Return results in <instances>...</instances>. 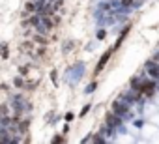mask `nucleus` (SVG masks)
<instances>
[{"label":"nucleus","instance_id":"nucleus-1","mask_svg":"<svg viewBox=\"0 0 159 144\" xmlns=\"http://www.w3.org/2000/svg\"><path fill=\"white\" fill-rule=\"evenodd\" d=\"M155 88H157V84H155V81H144V83H140V86L137 88L142 96H146V97H152L153 94H155Z\"/></svg>","mask_w":159,"mask_h":144},{"label":"nucleus","instance_id":"nucleus-2","mask_svg":"<svg viewBox=\"0 0 159 144\" xmlns=\"http://www.w3.org/2000/svg\"><path fill=\"white\" fill-rule=\"evenodd\" d=\"M112 51H114V47L103 52V56H101V60L98 62V65H96V69H94V75H99V73H101V69L105 67V64H107V62L111 60V54H112Z\"/></svg>","mask_w":159,"mask_h":144},{"label":"nucleus","instance_id":"nucleus-3","mask_svg":"<svg viewBox=\"0 0 159 144\" xmlns=\"http://www.w3.org/2000/svg\"><path fill=\"white\" fill-rule=\"evenodd\" d=\"M146 69H148L150 77L159 79V65H157V62H155V60H148V62H146Z\"/></svg>","mask_w":159,"mask_h":144},{"label":"nucleus","instance_id":"nucleus-4","mask_svg":"<svg viewBox=\"0 0 159 144\" xmlns=\"http://www.w3.org/2000/svg\"><path fill=\"white\" fill-rule=\"evenodd\" d=\"M30 124H32V118L19 120V124H17V133H21V135H28V127H30Z\"/></svg>","mask_w":159,"mask_h":144},{"label":"nucleus","instance_id":"nucleus-5","mask_svg":"<svg viewBox=\"0 0 159 144\" xmlns=\"http://www.w3.org/2000/svg\"><path fill=\"white\" fill-rule=\"evenodd\" d=\"M112 112H116L118 116H125V114L129 112V109H127V105H124V103H120V101H114V103H112Z\"/></svg>","mask_w":159,"mask_h":144},{"label":"nucleus","instance_id":"nucleus-6","mask_svg":"<svg viewBox=\"0 0 159 144\" xmlns=\"http://www.w3.org/2000/svg\"><path fill=\"white\" fill-rule=\"evenodd\" d=\"M34 47H36V43H34L32 39H25V41L19 45V51H21V52H26V54H32Z\"/></svg>","mask_w":159,"mask_h":144},{"label":"nucleus","instance_id":"nucleus-7","mask_svg":"<svg viewBox=\"0 0 159 144\" xmlns=\"http://www.w3.org/2000/svg\"><path fill=\"white\" fill-rule=\"evenodd\" d=\"M105 118H107V124H109L111 127H116V125L122 122V116H118L116 112H107V116H105Z\"/></svg>","mask_w":159,"mask_h":144},{"label":"nucleus","instance_id":"nucleus-8","mask_svg":"<svg viewBox=\"0 0 159 144\" xmlns=\"http://www.w3.org/2000/svg\"><path fill=\"white\" fill-rule=\"evenodd\" d=\"M32 41H34L36 45H41V47H47V45H49V39L45 38V34L39 36V32H36V34L32 36Z\"/></svg>","mask_w":159,"mask_h":144},{"label":"nucleus","instance_id":"nucleus-9","mask_svg":"<svg viewBox=\"0 0 159 144\" xmlns=\"http://www.w3.org/2000/svg\"><path fill=\"white\" fill-rule=\"evenodd\" d=\"M0 58L10 60V45L8 43H0Z\"/></svg>","mask_w":159,"mask_h":144},{"label":"nucleus","instance_id":"nucleus-10","mask_svg":"<svg viewBox=\"0 0 159 144\" xmlns=\"http://www.w3.org/2000/svg\"><path fill=\"white\" fill-rule=\"evenodd\" d=\"M13 84H15L17 88H25L26 81H25V77H23V75H19V77H15V79H13Z\"/></svg>","mask_w":159,"mask_h":144},{"label":"nucleus","instance_id":"nucleus-11","mask_svg":"<svg viewBox=\"0 0 159 144\" xmlns=\"http://www.w3.org/2000/svg\"><path fill=\"white\" fill-rule=\"evenodd\" d=\"M30 67H32V64H28V65H19V75H23V77L26 79V75H28Z\"/></svg>","mask_w":159,"mask_h":144},{"label":"nucleus","instance_id":"nucleus-12","mask_svg":"<svg viewBox=\"0 0 159 144\" xmlns=\"http://www.w3.org/2000/svg\"><path fill=\"white\" fill-rule=\"evenodd\" d=\"M8 114H10V109H8L6 103H2V105H0V120H2L4 116H8Z\"/></svg>","mask_w":159,"mask_h":144},{"label":"nucleus","instance_id":"nucleus-13","mask_svg":"<svg viewBox=\"0 0 159 144\" xmlns=\"http://www.w3.org/2000/svg\"><path fill=\"white\" fill-rule=\"evenodd\" d=\"M64 140H66L64 133H62V135H54V137L51 138V142H52V144H60V142H64Z\"/></svg>","mask_w":159,"mask_h":144},{"label":"nucleus","instance_id":"nucleus-14","mask_svg":"<svg viewBox=\"0 0 159 144\" xmlns=\"http://www.w3.org/2000/svg\"><path fill=\"white\" fill-rule=\"evenodd\" d=\"M90 109H92V105H90V103H88V105H84V107L81 109V114H79V116H81V118H84V116L90 112Z\"/></svg>","mask_w":159,"mask_h":144},{"label":"nucleus","instance_id":"nucleus-15","mask_svg":"<svg viewBox=\"0 0 159 144\" xmlns=\"http://www.w3.org/2000/svg\"><path fill=\"white\" fill-rule=\"evenodd\" d=\"M51 81H52V84H54V86L58 84V71H56V69H52V71H51Z\"/></svg>","mask_w":159,"mask_h":144},{"label":"nucleus","instance_id":"nucleus-16","mask_svg":"<svg viewBox=\"0 0 159 144\" xmlns=\"http://www.w3.org/2000/svg\"><path fill=\"white\" fill-rule=\"evenodd\" d=\"M96 86H98V83H90V84L86 86V90H84V92H86V94H92V92L96 90Z\"/></svg>","mask_w":159,"mask_h":144},{"label":"nucleus","instance_id":"nucleus-17","mask_svg":"<svg viewBox=\"0 0 159 144\" xmlns=\"http://www.w3.org/2000/svg\"><path fill=\"white\" fill-rule=\"evenodd\" d=\"M64 120H66V122L69 124V122H73V120H75V114H73V112H66V116H64Z\"/></svg>","mask_w":159,"mask_h":144},{"label":"nucleus","instance_id":"nucleus-18","mask_svg":"<svg viewBox=\"0 0 159 144\" xmlns=\"http://www.w3.org/2000/svg\"><path fill=\"white\" fill-rule=\"evenodd\" d=\"M133 4H135L133 0H122V6H124V8H131Z\"/></svg>","mask_w":159,"mask_h":144},{"label":"nucleus","instance_id":"nucleus-19","mask_svg":"<svg viewBox=\"0 0 159 144\" xmlns=\"http://www.w3.org/2000/svg\"><path fill=\"white\" fill-rule=\"evenodd\" d=\"M92 140H94V142H105V138H103L101 135H96V137H92Z\"/></svg>","mask_w":159,"mask_h":144},{"label":"nucleus","instance_id":"nucleus-20","mask_svg":"<svg viewBox=\"0 0 159 144\" xmlns=\"http://www.w3.org/2000/svg\"><path fill=\"white\" fill-rule=\"evenodd\" d=\"M23 36H25V38H32L34 34H32V30L28 28V30H25V32H23Z\"/></svg>","mask_w":159,"mask_h":144},{"label":"nucleus","instance_id":"nucleus-21","mask_svg":"<svg viewBox=\"0 0 159 144\" xmlns=\"http://www.w3.org/2000/svg\"><path fill=\"white\" fill-rule=\"evenodd\" d=\"M105 36H107V32H105V30H99V32H98V39H103Z\"/></svg>","mask_w":159,"mask_h":144},{"label":"nucleus","instance_id":"nucleus-22","mask_svg":"<svg viewBox=\"0 0 159 144\" xmlns=\"http://www.w3.org/2000/svg\"><path fill=\"white\" fill-rule=\"evenodd\" d=\"M0 88H2L4 92H8V84H6V83H2V84H0Z\"/></svg>","mask_w":159,"mask_h":144},{"label":"nucleus","instance_id":"nucleus-23","mask_svg":"<svg viewBox=\"0 0 159 144\" xmlns=\"http://www.w3.org/2000/svg\"><path fill=\"white\" fill-rule=\"evenodd\" d=\"M153 60H155V62H159V52H157V54L153 56Z\"/></svg>","mask_w":159,"mask_h":144}]
</instances>
